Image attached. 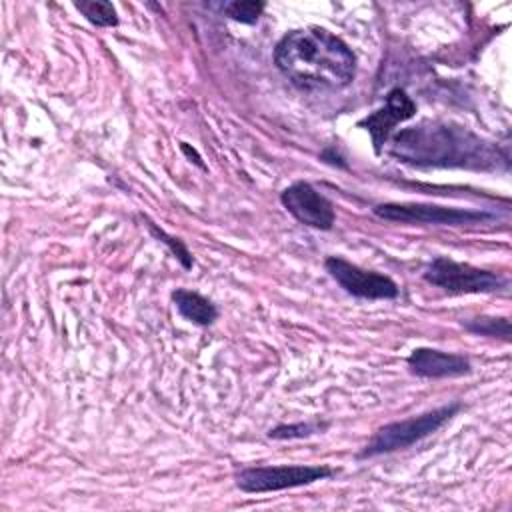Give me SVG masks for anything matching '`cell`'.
Instances as JSON below:
<instances>
[{
	"label": "cell",
	"mask_w": 512,
	"mask_h": 512,
	"mask_svg": "<svg viewBox=\"0 0 512 512\" xmlns=\"http://www.w3.org/2000/svg\"><path fill=\"white\" fill-rule=\"evenodd\" d=\"M390 156L422 168L498 170L508 160L498 146L454 122L424 120L392 136Z\"/></svg>",
	"instance_id": "1"
},
{
	"label": "cell",
	"mask_w": 512,
	"mask_h": 512,
	"mask_svg": "<svg viewBox=\"0 0 512 512\" xmlns=\"http://www.w3.org/2000/svg\"><path fill=\"white\" fill-rule=\"evenodd\" d=\"M276 68L302 90H340L354 80L356 56L320 26L290 30L274 48Z\"/></svg>",
	"instance_id": "2"
},
{
	"label": "cell",
	"mask_w": 512,
	"mask_h": 512,
	"mask_svg": "<svg viewBox=\"0 0 512 512\" xmlns=\"http://www.w3.org/2000/svg\"><path fill=\"white\" fill-rule=\"evenodd\" d=\"M458 410H460V402H452V404L434 408L430 412H424V414H418V416H412L406 420L390 422L372 434V438L368 440V444L362 448V452L358 456L372 458V456L404 450V448L416 444L418 440L440 430L452 416H456Z\"/></svg>",
	"instance_id": "3"
},
{
	"label": "cell",
	"mask_w": 512,
	"mask_h": 512,
	"mask_svg": "<svg viewBox=\"0 0 512 512\" xmlns=\"http://www.w3.org/2000/svg\"><path fill=\"white\" fill-rule=\"evenodd\" d=\"M336 470L328 464H278V466H250L238 472L236 486L248 494L278 492L286 488L314 484L334 476Z\"/></svg>",
	"instance_id": "4"
},
{
	"label": "cell",
	"mask_w": 512,
	"mask_h": 512,
	"mask_svg": "<svg viewBox=\"0 0 512 512\" xmlns=\"http://www.w3.org/2000/svg\"><path fill=\"white\" fill-rule=\"evenodd\" d=\"M372 212L388 222L400 224H432V226H470L482 224L494 218L492 212L454 208L422 202H384L372 208Z\"/></svg>",
	"instance_id": "5"
},
{
	"label": "cell",
	"mask_w": 512,
	"mask_h": 512,
	"mask_svg": "<svg viewBox=\"0 0 512 512\" xmlns=\"http://www.w3.org/2000/svg\"><path fill=\"white\" fill-rule=\"evenodd\" d=\"M422 276L428 284L452 294H486L496 292L508 284L506 278L492 270L456 262L448 256L434 258Z\"/></svg>",
	"instance_id": "6"
},
{
	"label": "cell",
	"mask_w": 512,
	"mask_h": 512,
	"mask_svg": "<svg viewBox=\"0 0 512 512\" xmlns=\"http://www.w3.org/2000/svg\"><path fill=\"white\" fill-rule=\"evenodd\" d=\"M326 272L352 296L364 300H390L400 294L398 284L376 270L360 268L340 256H330L324 262Z\"/></svg>",
	"instance_id": "7"
},
{
	"label": "cell",
	"mask_w": 512,
	"mask_h": 512,
	"mask_svg": "<svg viewBox=\"0 0 512 512\" xmlns=\"http://www.w3.org/2000/svg\"><path fill=\"white\" fill-rule=\"evenodd\" d=\"M282 206L304 226L330 230L336 222L334 204L310 182H294L280 194Z\"/></svg>",
	"instance_id": "8"
},
{
	"label": "cell",
	"mask_w": 512,
	"mask_h": 512,
	"mask_svg": "<svg viewBox=\"0 0 512 512\" xmlns=\"http://www.w3.org/2000/svg\"><path fill=\"white\" fill-rule=\"evenodd\" d=\"M416 114V104L414 100L402 90V88H392L386 94V104L374 112H370L366 118H362L358 122V128L368 130L372 144H374V152L380 154L382 146L386 144V140L390 138L392 130L412 118Z\"/></svg>",
	"instance_id": "9"
},
{
	"label": "cell",
	"mask_w": 512,
	"mask_h": 512,
	"mask_svg": "<svg viewBox=\"0 0 512 512\" xmlns=\"http://www.w3.org/2000/svg\"><path fill=\"white\" fill-rule=\"evenodd\" d=\"M412 374L422 378H454L470 372V360L462 354L442 352L436 348H414L406 358Z\"/></svg>",
	"instance_id": "10"
},
{
	"label": "cell",
	"mask_w": 512,
	"mask_h": 512,
	"mask_svg": "<svg viewBox=\"0 0 512 512\" xmlns=\"http://www.w3.org/2000/svg\"><path fill=\"white\" fill-rule=\"evenodd\" d=\"M172 302L182 318H186L192 324L198 326H210L218 318L216 306L202 294L188 290V288H176L172 292Z\"/></svg>",
	"instance_id": "11"
},
{
	"label": "cell",
	"mask_w": 512,
	"mask_h": 512,
	"mask_svg": "<svg viewBox=\"0 0 512 512\" xmlns=\"http://www.w3.org/2000/svg\"><path fill=\"white\" fill-rule=\"evenodd\" d=\"M74 6L94 26L110 28V26L118 24V14H116V8L112 6V2H106V0H80V2H74Z\"/></svg>",
	"instance_id": "12"
},
{
	"label": "cell",
	"mask_w": 512,
	"mask_h": 512,
	"mask_svg": "<svg viewBox=\"0 0 512 512\" xmlns=\"http://www.w3.org/2000/svg\"><path fill=\"white\" fill-rule=\"evenodd\" d=\"M464 328L468 332L480 334V336H502L504 340H510V320L508 318H490V316H480V318H470L464 322Z\"/></svg>",
	"instance_id": "13"
},
{
	"label": "cell",
	"mask_w": 512,
	"mask_h": 512,
	"mask_svg": "<svg viewBox=\"0 0 512 512\" xmlns=\"http://www.w3.org/2000/svg\"><path fill=\"white\" fill-rule=\"evenodd\" d=\"M266 4L256 0H234L224 6V14L240 24H254L262 16Z\"/></svg>",
	"instance_id": "14"
},
{
	"label": "cell",
	"mask_w": 512,
	"mask_h": 512,
	"mask_svg": "<svg viewBox=\"0 0 512 512\" xmlns=\"http://www.w3.org/2000/svg\"><path fill=\"white\" fill-rule=\"evenodd\" d=\"M326 424L320 422H296V424H280L268 430V438L272 440H292V438H306L320 430H324Z\"/></svg>",
	"instance_id": "15"
},
{
	"label": "cell",
	"mask_w": 512,
	"mask_h": 512,
	"mask_svg": "<svg viewBox=\"0 0 512 512\" xmlns=\"http://www.w3.org/2000/svg\"><path fill=\"white\" fill-rule=\"evenodd\" d=\"M148 228H150V232H152V236L154 238H158L160 242H164L170 250H172V254L184 264V268H190L192 266V256L188 254V250H186V246L178 240V238H174V236H168L164 230H160L154 222H148Z\"/></svg>",
	"instance_id": "16"
}]
</instances>
